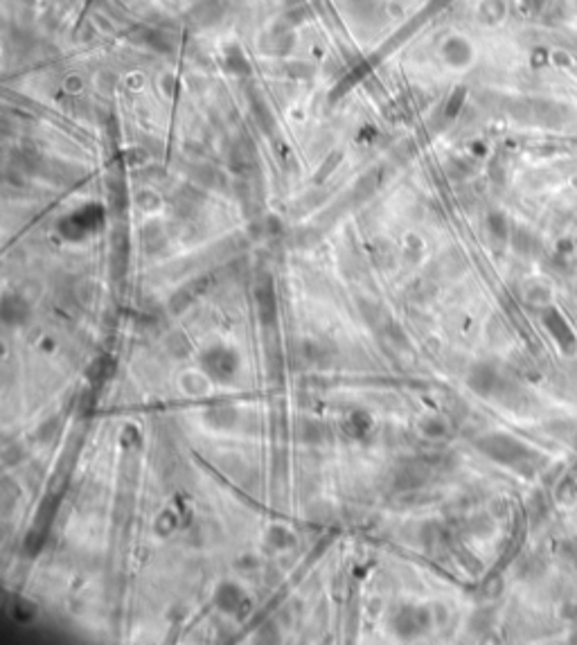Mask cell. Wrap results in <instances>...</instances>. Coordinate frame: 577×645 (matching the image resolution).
<instances>
[{"instance_id":"6da1fadb","label":"cell","mask_w":577,"mask_h":645,"mask_svg":"<svg viewBox=\"0 0 577 645\" xmlns=\"http://www.w3.org/2000/svg\"><path fill=\"white\" fill-rule=\"evenodd\" d=\"M478 449L490 456L496 463H503V465H521L526 460H530V456H535L526 445H521L518 440L510 435H487L478 440Z\"/></svg>"},{"instance_id":"7a4b0ae2","label":"cell","mask_w":577,"mask_h":645,"mask_svg":"<svg viewBox=\"0 0 577 645\" xmlns=\"http://www.w3.org/2000/svg\"><path fill=\"white\" fill-rule=\"evenodd\" d=\"M201 363H203V370L212 379H217V382H228V379L235 377V373H237L239 356L233 350L214 345V348L205 350L201 354Z\"/></svg>"},{"instance_id":"3957f363","label":"cell","mask_w":577,"mask_h":645,"mask_svg":"<svg viewBox=\"0 0 577 645\" xmlns=\"http://www.w3.org/2000/svg\"><path fill=\"white\" fill-rule=\"evenodd\" d=\"M426 623H429V614L424 609L415 605H401L390 618V629L401 639H411L415 634H420L426 627Z\"/></svg>"},{"instance_id":"277c9868","label":"cell","mask_w":577,"mask_h":645,"mask_svg":"<svg viewBox=\"0 0 577 645\" xmlns=\"http://www.w3.org/2000/svg\"><path fill=\"white\" fill-rule=\"evenodd\" d=\"M429 478V469L424 467L422 460H403L395 471V488L401 492H411L422 488Z\"/></svg>"},{"instance_id":"5b68a950","label":"cell","mask_w":577,"mask_h":645,"mask_svg":"<svg viewBox=\"0 0 577 645\" xmlns=\"http://www.w3.org/2000/svg\"><path fill=\"white\" fill-rule=\"evenodd\" d=\"M467 384H469V388L474 390L476 395L490 397V395H494L496 390L501 388V379H499V375H496V370H494L492 366L478 363V366L471 368V373L467 377Z\"/></svg>"},{"instance_id":"8992f818","label":"cell","mask_w":577,"mask_h":645,"mask_svg":"<svg viewBox=\"0 0 577 645\" xmlns=\"http://www.w3.org/2000/svg\"><path fill=\"white\" fill-rule=\"evenodd\" d=\"M246 593L239 589L235 582H221L214 591V605L224 614H239L241 607L246 605Z\"/></svg>"},{"instance_id":"52a82bcc","label":"cell","mask_w":577,"mask_h":645,"mask_svg":"<svg viewBox=\"0 0 577 645\" xmlns=\"http://www.w3.org/2000/svg\"><path fill=\"white\" fill-rule=\"evenodd\" d=\"M0 316H3V322L5 325H25L30 320V305L23 296H14V294H7L3 298V303H0Z\"/></svg>"},{"instance_id":"ba28073f","label":"cell","mask_w":577,"mask_h":645,"mask_svg":"<svg viewBox=\"0 0 577 645\" xmlns=\"http://www.w3.org/2000/svg\"><path fill=\"white\" fill-rule=\"evenodd\" d=\"M255 298H257V312H260V320L264 325H271L275 322V316H278V301H275V291H273V282L267 278L257 284L255 289Z\"/></svg>"},{"instance_id":"9c48e42d","label":"cell","mask_w":577,"mask_h":645,"mask_svg":"<svg viewBox=\"0 0 577 645\" xmlns=\"http://www.w3.org/2000/svg\"><path fill=\"white\" fill-rule=\"evenodd\" d=\"M544 322H546L548 332L557 339V343L561 345V350H564V352H573V350H575V337H573V332H571L569 322L564 320V316L557 312V309H548V314L544 316Z\"/></svg>"},{"instance_id":"30bf717a","label":"cell","mask_w":577,"mask_h":645,"mask_svg":"<svg viewBox=\"0 0 577 645\" xmlns=\"http://www.w3.org/2000/svg\"><path fill=\"white\" fill-rule=\"evenodd\" d=\"M203 418L212 429H233L237 424V420H239V413H237L235 406L219 404V406L207 409Z\"/></svg>"},{"instance_id":"8fae6325","label":"cell","mask_w":577,"mask_h":645,"mask_svg":"<svg viewBox=\"0 0 577 645\" xmlns=\"http://www.w3.org/2000/svg\"><path fill=\"white\" fill-rule=\"evenodd\" d=\"M298 438L307 445H320L327 438V429L325 424L318 420H300L298 429H296Z\"/></svg>"},{"instance_id":"7c38bea8","label":"cell","mask_w":577,"mask_h":645,"mask_svg":"<svg viewBox=\"0 0 577 645\" xmlns=\"http://www.w3.org/2000/svg\"><path fill=\"white\" fill-rule=\"evenodd\" d=\"M267 541L273 548L282 550V548H291L296 544V537L288 533L286 528H282V526H271L269 533H267Z\"/></svg>"},{"instance_id":"4fadbf2b","label":"cell","mask_w":577,"mask_h":645,"mask_svg":"<svg viewBox=\"0 0 577 645\" xmlns=\"http://www.w3.org/2000/svg\"><path fill=\"white\" fill-rule=\"evenodd\" d=\"M59 431H61V422H59V418H48L45 422L39 424V429H37V440H39V442H50L52 438L59 435Z\"/></svg>"},{"instance_id":"5bb4252c","label":"cell","mask_w":577,"mask_h":645,"mask_svg":"<svg viewBox=\"0 0 577 645\" xmlns=\"http://www.w3.org/2000/svg\"><path fill=\"white\" fill-rule=\"evenodd\" d=\"M447 422L442 418H429L422 422V433L426 438H442L447 433Z\"/></svg>"},{"instance_id":"9a60e30c","label":"cell","mask_w":577,"mask_h":645,"mask_svg":"<svg viewBox=\"0 0 577 645\" xmlns=\"http://www.w3.org/2000/svg\"><path fill=\"white\" fill-rule=\"evenodd\" d=\"M167 348H169V352H171V354H176V356H186V354L190 352V343H188V339L183 337L181 332H176V334H171V337L167 339Z\"/></svg>"},{"instance_id":"2e32d148","label":"cell","mask_w":577,"mask_h":645,"mask_svg":"<svg viewBox=\"0 0 577 645\" xmlns=\"http://www.w3.org/2000/svg\"><path fill=\"white\" fill-rule=\"evenodd\" d=\"M183 382H186V384H183V388H186L188 393H192V395L203 393V390H205V382L196 377V375H186V377H183Z\"/></svg>"},{"instance_id":"e0dca14e","label":"cell","mask_w":577,"mask_h":645,"mask_svg":"<svg viewBox=\"0 0 577 645\" xmlns=\"http://www.w3.org/2000/svg\"><path fill=\"white\" fill-rule=\"evenodd\" d=\"M359 307H361V314H363L365 322H370V325H375L377 318H379V314H382V309H379L377 305H370L368 301H359Z\"/></svg>"},{"instance_id":"ac0fdd59","label":"cell","mask_w":577,"mask_h":645,"mask_svg":"<svg viewBox=\"0 0 577 645\" xmlns=\"http://www.w3.org/2000/svg\"><path fill=\"white\" fill-rule=\"evenodd\" d=\"M490 228H492V233H494L496 237H501V239L507 235L505 219H503L501 215H492V217H490Z\"/></svg>"},{"instance_id":"d6986e66","label":"cell","mask_w":577,"mask_h":645,"mask_svg":"<svg viewBox=\"0 0 577 645\" xmlns=\"http://www.w3.org/2000/svg\"><path fill=\"white\" fill-rule=\"evenodd\" d=\"M190 301H192V294H188V291H178L174 298H171V309H174V312H178V309H186V307L190 305Z\"/></svg>"}]
</instances>
